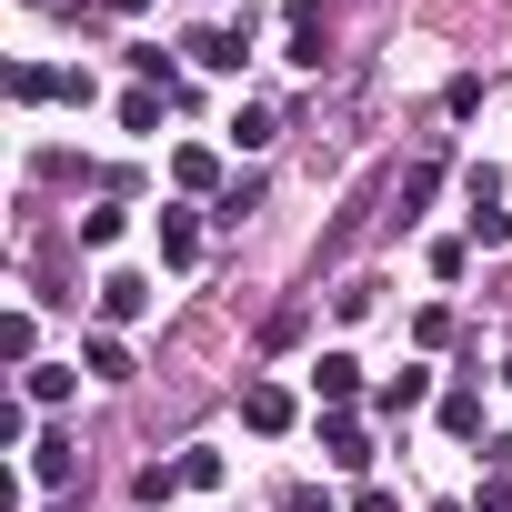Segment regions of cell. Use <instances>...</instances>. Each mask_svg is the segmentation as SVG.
Instances as JSON below:
<instances>
[{
  "instance_id": "obj_13",
  "label": "cell",
  "mask_w": 512,
  "mask_h": 512,
  "mask_svg": "<svg viewBox=\"0 0 512 512\" xmlns=\"http://www.w3.org/2000/svg\"><path fill=\"white\" fill-rule=\"evenodd\" d=\"M171 472H181V492H221V452H211V442H191Z\"/></svg>"
},
{
  "instance_id": "obj_23",
  "label": "cell",
  "mask_w": 512,
  "mask_h": 512,
  "mask_svg": "<svg viewBox=\"0 0 512 512\" xmlns=\"http://www.w3.org/2000/svg\"><path fill=\"white\" fill-rule=\"evenodd\" d=\"M352 512H402V502H392V492H362V502H352Z\"/></svg>"
},
{
  "instance_id": "obj_8",
  "label": "cell",
  "mask_w": 512,
  "mask_h": 512,
  "mask_svg": "<svg viewBox=\"0 0 512 512\" xmlns=\"http://www.w3.org/2000/svg\"><path fill=\"white\" fill-rule=\"evenodd\" d=\"M191 251H201V221H191V211H171V201H161V262H171V272H181V262H191Z\"/></svg>"
},
{
  "instance_id": "obj_21",
  "label": "cell",
  "mask_w": 512,
  "mask_h": 512,
  "mask_svg": "<svg viewBox=\"0 0 512 512\" xmlns=\"http://www.w3.org/2000/svg\"><path fill=\"white\" fill-rule=\"evenodd\" d=\"M372 302H382V282H342V292H332V312H342V322H362Z\"/></svg>"
},
{
  "instance_id": "obj_15",
  "label": "cell",
  "mask_w": 512,
  "mask_h": 512,
  "mask_svg": "<svg viewBox=\"0 0 512 512\" xmlns=\"http://www.w3.org/2000/svg\"><path fill=\"white\" fill-rule=\"evenodd\" d=\"M161 111H171V91H121V131H161Z\"/></svg>"
},
{
  "instance_id": "obj_24",
  "label": "cell",
  "mask_w": 512,
  "mask_h": 512,
  "mask_svg": "<svg viewBox=\"0 0 512 512\" xmlns=\"http://www.w3.org/2000/svg\"><path fill=\"white\" fill-rule=\"evenodd\" d=\"M31 11H41V0H31Z\"/></svg>"
},
{
  "instance_id": "obj_4",
  "label": "cell",
  "mask_w": 512,
  "mask_h": 512,
  "mask_svg": "<svg viewBox=\"0 0 512 512\" xmlns=\"http://www.w3.org/2000/svg\"><path fill=\"white\" fill-rule=\"evenodd\" d=\"M91 302H101V322H141V312H151V282H141V272H111Z\"/></svg>"
},
{
  "instance_id": "obj_20",
  "label": "cell",
  "mask_w": 512,
  "mask_h": 512,
  "mask_svg": "<svg viewBox=\"0 0 512 512\" xmlns=\"http://www.w3.org/2000/svg\"><path fill=\"white\" fill-rule=\"evenodd\" d=\"M472 241H512V211L502 201H472Z\"/></svg>"
},
{
  "instance_id": "obj_11",
  "label": "cell",
  "mask_w": 512,
  "mask_h": 512,
  "mask_svg": "<svg viewBox=\"0 0 512 512\" xmlns=\"http://www.w3.org/2000/svg\"><path fill=\"white\" fill-rule=\"evenodd\" d=\"M272 131H282V121H272L262 101H241V111H231V151H272Z\"/></svg>"
},
{
  "instance_id": "obj_12",
  "label": "cell",
  "mask_w": 512,
  "mask_h": 512,
  "mask_svg": "<svg viewBox=\"0 0 512 512\" xmlns=\"http://www.w3.org/2000/svg\"><path fill=\"white\" fill-rule=\"evenodd\" d=\"M81 362H91L101 382H131V352H121V332H91V342H81Z\"/></svg>"
},
{
  "instance_id": "obj_5",
  "label": "cell",
  "mask_w": 512,
  "mask_h": 512,
  "mask_svg": "<svg viewBox=\"0 0 512 512\" xmlns=\"http://www.w3.org/2000/svg\"><path fill=\"white\" fill-rule=\"evenodd\" d=\"M312 392H322V402L342 412V402L362 392V362H352V352H322V362H312Z\"/></svg>"
},
{
  "instance_id": "obj_19",
  "label": "cell",
  "mask_w": 512,
  "mask_h": 512,
  "mask_svg": "<svg viewBox=\"0 0 512 512\" xmlns=\"http://www.w3.org/2000/svg\"><path fill=\"white\" fill-rule=\"evenodd\" d=\"M81 241H91V251H111V241H121V211H111V201H101V211H81Z\"/></svg>"
},
{
  "instance_id": "obj_10",
  "label": "cell",
  "mask_w": 512,
  "mask_h": 512,
  "mask_svg": "<svg viewBox=\"0 0 512 512\" xmlns=\"http://www.w3.org/2000/svg\"><path fill=\"white\" fill-rule=\"evenodd\" d=\"M372 402H382V412H412V402H432V372H422V362H402V372H392Z\"/></svg>"
},
{
  "instance_id": "obj_22",
  "label": "cell",
  "mask_w": 512,
  "mask_h": 512,
  "mask_svg": "<svg viewBox=\"0 0 512 512\" xmlns=\"http://www.w3.org/2000/svg\"><path fill=\"white\" fill-rule=\"evenodd\" d=\"M292 512H332V492H292Z\"/></svg>"
},
{
  "instance_id": "obj_18",
  "label": "cell",
  "mask_w": 512,
  "mask_h": 512,
  "mask_svg": "<svg viewBox=\"0 0 512 512\" xmlns=\"http://www.w3.org/2000/svg\"><path fill=\"white\" fill-rule=\"evenodd\" d=\"M31 342H41V322H31V312H11V322H0V352H11L21 372H31Z\"/></svg>"
},
{
  "instance_id": "obj_3",
  "label": "cell",
  "mask_w": 512,
  "mask_h": 512,
  "mask_svg": "<svg viewBox=\"0 0 512 512\" xmlns=\"http://www.w3.org/2000/svg\"><path fill=\"white\" fill-rule=\"evenodd\" d=\"M292 61H302V71L332 61V21H322V0H302V11H292Z\"/></svg>"
},
{
  "instance_id": "obj_14",
  "label": "cell",
  "mask_w": 512,
  "mask_h": 512,
  "mask_svg": "<svg viewBox=\"0 0 512 512\" xmlns=\"http://www.w3.org/2000/svg\"><path fill=\"white\" fill-rule=\"evenodd\" d=\"M61 81H71V71H41V61H21V71H11V101H21V111H31V101H51V91H61Z\"/></svg>"
},
{
  "instance_id": "obj_7",
  "label": "cell",
  "mask_w": 512,
  "mask_h": 512,
  "mask_svg": "<svg viewBox=\"0 0 512 512\" xmlns=\"http://www.w3.org/2000/svg\"><path fill=\"white\" fill-rule=\"evenodd\" d=\"M322 452H332L342 472H362V462H372V452H362V422H352V412H322Z\"/></svg>"
},
{
  "instance_id": "obj_9",
  "label": "cell",
  "mask_w": 512,
  "mask_h": 512,
  "mask_svg": "<svg viewBox=\"0 0 512 512\" xmlns=\"http://www.w3.org/2000/svg\"><path fill=\"white\" fill-rule=\"evenodd\" d=\"M21 402H31V412H51V402H71V362H31V382H21Z\"/></svg>"
},
{
  "instance_id": "obj_6",
  "label": "cell",
  "mask_w": 512,
  "mask_h": 512,
  "mask_svg": "<svg viewBox=\"0 0 512 512\" xmlns=\"http://www.w3.org/2000/svg\"><path fill=\"white\" fill-rule=\"evenodd\" d=\"M71 472H81V442H61V432H41V442H31V482H51V492H61Z\"/></svg>"
},
{
  "instance_id": "obj_17",
  "label": "cell",
  "mask_w": 512,
  "mask_h": 512,
  "mask_svg": "<svg viewBox=\"0 0 512 512\" xmlns=\"http://www.w3.org/2000/svg\"><path fill=\"white\" fill-rule=\"evenodd\" d=\"M432 191H442V161H412V171H402V221H412Z\"/></svg>"
},
{
  "instance_id": "obj_2",
  "label": "cell",
  "mask_w": 512,
  "mask_h": 512,
  "mask_svg": "<svg viewBox=\"0 0 512 512\" xmlns=\"http://www.w3.org/2000/svg\"><path fill=\"white\" fill-rule=\"evenodd\" d=\"M241 422L262 432V442H282V432H292V392H282V382H251V392H241Z\"/></svg>"
},
{
  "instance_id": "obj_1",
  "label": "cell",
  "mask_w": 512,
  "mask_h": 512,
  "mask_svg": "<svg viewBox=\"0 0 512 512\" xmlns=\"http://www.w3.org/2000/svg\"><path fill=\"white\" fill-rule=\"evenodd\" d=\"M181 51H191L201 71H241V61H251V11H241V21H201Z\"/></svg>"
},
{
  "instance_id": "obj_16",
  "label": "cell",
  "mask_w": 512,
  "mask_h": 512,
  "mask_svg": "<svg viewBox=\"0 0 512 512\" xmlns=\"http://www.w3.org/2000/svg\"><path fill=\"white\" fill-rule=\"evenodd\" d=\"M171 171H181V191H211V181H221V151L191 141V151H171Z\"/></svg>"
}]
</instances>
